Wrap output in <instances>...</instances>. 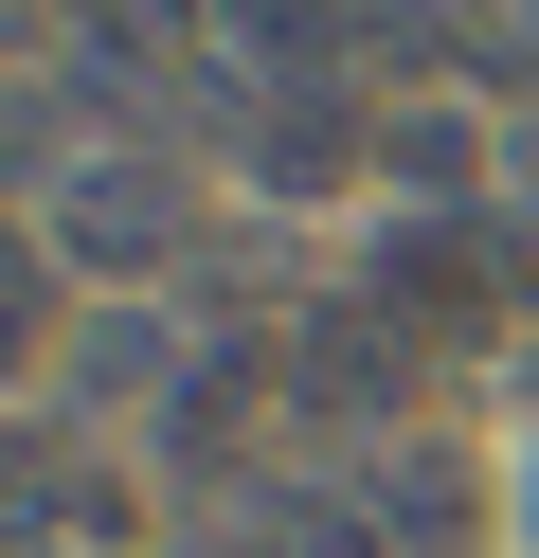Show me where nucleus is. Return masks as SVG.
<instances>
[{
  "label": "nucleus",
  "mask_w": 539,
  "mask_h": 558,
  "mask_svg": "<svg viewBox=\"0 0 539 558\" xmlns=\"http://www.w3.org/2000/svg\"><path fill=\"white\" fill-rule=\"evenodd\" d=\"M180 234H198V198H180L162 145H72V162H54V253H72V270L126 289V270H162Z\"/></svg>",
  "instance_id": "nucleus-1"
},
{
  "label": "nucleus",
  "mask_w": 539,
  "mask_h": 558,
  "mask_svg": "<svg viewBox=\"0 0 539 558\" xmlns=\"http://www.w3.org/2000/svg\"><path fill=\"white\" fill-rule=\"evenodd\" d=\"M359 289H378L395 325H431V342H467V325H503V234H486V217H395Z\"/></svg>",
  "instance_id": "nucleus-2"
},
{
  "label": "nucleus",
  "mask_w": 539,
  "mask_h": 558,
  "mask_svg": "<svg viewBox=\"0 0 539 558\" xmlns=\"http://www.w3.org/2000/svg\"><path fill=\"white\" fill-rule=\"evenodd\" d=\"M287 378H306L323 414H395V378H414V325L359 289V306H323V325H306V361H287Z\"/></svg>",
  "instance_id": "nucleus-3"
},
{
  "label": "nucleus",
  "mask_w": 539,
  "mask_h": 558,
  "mask_svg": "<svg viewBox=\"0 0 539 558\" xmlns=\"http://www.w3.org/2000/svg\"><path fill=\"white\" fill-rule=\"evenodd\" d=\"M72 361H90V397H144V378H162V325H90Z\"/></svg>",
  "instance_id": "nucleus-4"
},
{
  "label": "nucleus",
  "mask_w": 539,
  "mask_h": 558,
  "mask_svg": "<svg viewBox=\"0 0 539 558\" xmlns=\"http://www.w3.org/2000/svg\"><path fill=\"white\" fill-rule=\"evenodd\" d=\"M36 325H54V289H36V253H0V378L36 361Z\"/></svg>",
  "instance_id": "nucleus-5"
},
{
  "label": "nucleus",
  "mask_w": 539,
  "mask_h": 558,
  "mask_svg": "<svg viewBox=\"0 0 539 558\" xmlns=\"http://www.w3.org/2000/svg\"><path fill=\"white\" fill-rule=\"evenodd\" d=\"M522 378H539V361H522Z\"/></svg>",
  "instance_id": "nucleus-6"
}]
</instances>
